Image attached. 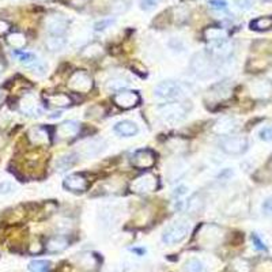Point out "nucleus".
Masks as SVG:
<instances>
[{"mask_svg": "<svg viewBox=\"0 0 272 272\" xmlns=\"http://www.w3.org/2000/svg\"><path fill=\"white\" fill-rule=\"evenodd\" d=\"M157 114L163 123L176 124L183 121L188 114V109L183 102H167L157 108Z\"/></svg>", "mask_w": 272, "mask_h": 272, "instance_id": "obj_1", "label": "nucleus"}, {"mask_svg": "<svg viewBox=\"0 0 272 272\" xmlns=\"http://www.w3.org/2000/svg\"><path fill=\"white\" fill-rule=\"evenodd\" d=\"M190 70L197 78L207 79L214 75L215 64H214L213 59L206 52H199L190 60Z\"/></svg>", "mask_w": 272, "mask_h": 272, "instance_id": "obj_2", "label": "nucleus"}, {"mask_svg": "<svg viewBox=\"0 0 272 272\" xmlns=\"http://www.w3.org/2000/svg\"><path fill=\"white\" fill-rule=\"evenodd\" d=\"M190 233V223L187 220H177L174 222L167 230L163 233L162 241L167 245L181 243Z\"/></svg>", "mask_w": 272, "mask_h": 272, "instance_id": "obj_3", "label": "nucleus"}, {"mask_svg": "<svg viewBox=\"0 0 272 272\" xmlns=\"http://www.w3.org/2000/svg\"><path fill=\"white\" fill-rule=\"evenodd\" d=\"M220 148L229 155L244 154L248 150V140L243 136H225L220 142Z\"/></svg>", "mask_w": 272, "mask_h": 272, "instance_id": "obj_4", "label": "nucleus"}, {"mask_svg": "<svg viewBox=\"0 0 272 272\" xmlns=\"http://www.w3.org/2000/svg\"><path fill=\"white\" fill-rule=\"evenodd\" d=\"M184 94L181 84L174 81H165L161 82L154 89V95L161 100H176Z\"/></svg>", "mask_w": 272, "mask_h": 272, "instance_id": "obj_5", "label": "nucleus"}, {"mask_svg": "<svg viewBox=\"0 0 272 272\" xmlns=\"http://www.w3.org/2000/svg\"><path fill=\"white\" fill-rule=\"evenodd\" d=\"M44 26L51 36H63L68 29V19L61 14H51L44 19Z\"/></svg>", "mask_w": 272, "mask_h": 272, "instance_id": "obj_6", "label": "nucleus"}, {"mask_svg": "<svg viewBox=\"0 0 272 272\" xmlns=\"http://www.w3.org/2000/svg\"><path fill=\"white\" fill-rule=\"evenodd\" d=\"M158 188V178L151 173H144L143 176L137 177L131 184V190L136 193H147L154 192Z\"/></svg>", "mask_w": 272, "mask_h": 272, "instance_id": "obj_7", "label": "nucleus"}, {"mask_svg": "<svg viewBox=\"0 0 272 272\" xmlns=\"http://www.w3.org/2000/svg\"><path fill=\"white\" fill-rule=\"evenodd\" d=\"M68 87L78 93H87L93 89V79L84 71L74 72L68 81Z\"/></svg>", "mask_w": 272, "mask_h": 272, "instance_id": "obj_8", "label": "nucleus"}, {"mask_svg": "<svg viewBox=\"0 0 272 272\" xmlns=\"http://www.w3.org/2000/svg\"><path fill=\"white\" fill-rule=\"evenodd\" d=\"M113 102L121 109H131V108H135L136 105H139L140 95L134 90H123V91H118L114 94Z\"/></svg>", "mask_w": 272, "mask_h": 272, "instance_id": "obj_9", "label": "nucleus"}, {"mask_svg": "<svg viewBox=\"0 0 272 272\" xmlns=\"http://www.w3.org/2000/svg\"><path fill=\"white\" fill-rule=\"evenodd\" d=\"M249 91L253 98L260 101L270 100L272 97V82L271 81H256V82L250 83L249 86Z\"/></svg>", "mask_w": 272, "mask_h": 272, "instance_id": "obj_10", "label": "nucleus"}, {"mask_svg": "<svg viewBox=\"0 0 272 272\" xmlns=\"http://www.w3.org/2000/svg\"><path fill=\"white\" fill-rule=\"evenodd\" d=\"M131 162L137 169H150L155 165V154L148 148L137 150L135 154L132 155Z\"/></svg>", "mask_w": 272, "mask_h": 272, "instance_id": "obj_11", "label": "nucleus"}, {"mask_svg": "<svg viewBox=\"0 0 272 272\" xmlns=\"http://www.w3.org/2000/svg\"><path fill=\"white\" fill-rule=\"evenodd\" d=\"M104 147H105V142L102 139H89L79 146L78 154L90 158V157H95V155L100 154Z\"/></svg>", "mask_w": 272, "mask_h": 272, "instance_id": "obj_12", "label": "nucleus"}, {"mask_svg": "<svg viewBox=\"0 0 272 272\" xmlns=\"http://www.w3.org/2000/svg\"><path fill=\"white\" fill-rule=\"evenodd\" d=\"M204 38L210 44L211 49L220 47L225 42H227V34H226L225 30L222 27H215V26H211V27H207L204 30Z\"/></svg>", "mask_w": 272, "mask_h": 272, "instance_id": "obj_13", "label": "nucleus"}, {"mask_svg": "<svg viewBox=\"0 0 272 272\" xmlns=\"http://www.w3.org/2000/svg\"><path fill=\"white\" fill-rule=\"evenodd\" d=\"M237 130V121L233 117H220L214 124L213 131L217 135L229 136Z\"/></svg>", "mask_w": 272, "mask_h": 272, "instance_id": "obj_14", "label": "nucleus"}, {"mask_svg": "<svg viewBox=\"0 0 272 272\" xmlns=\"http://www.w3.org/2000/svg\"><path fill=\"white\" fill-rule=\"evenodd\" d=\"M63 185L65 190L71 192H84L87 190V180L81 174H70L68 177H65Z\"/></svg>", "mask_w": 272, "mask_h": 272, "instance_id": "obj_15", "label": "nucleus"}, {"mask_svg": "<svg viewBox=\"0 0 272 272\" xmlns=\"http://www.w3.org/2000/svg\"><path fill=\"white\" fill-rule=\"evenodd\" d=\"M81 130V124L74 121V120H68L65 121L61 125H59L57 128V135L61 137V139H70V137H74V136L78 135V132Z\"/></svg>", "mask_w": 272, "mask_h": 272, "instance_id": "obj_16", "label": "nucleus"}, {"mask_svg": "<svg viewBox=\"0 0 272 272\" xmlns=\"http://www.w3.org/2000/svg\"><path fill=\"white\" fill-rule=\"evenodd\" d=\"M114 131L116 134H118L120 136H124V137H131V136H135L137 132H139V128L137 125L134 123V121H130V120H123L117 124L114 125Z\"/></svg>", "mask_w": 272, "mask_h": 272, "instance_id": "obj_17", "label": "nucleus"}, {"mask_svg": "<svg viewBox=\"0 0 272 272\" xmlns=\"http://www.w3.org/2000/svg\"><path fill=\"white\" fill-rule=\"evenodd\" d=\"M21 110L26 114H37V116L41 113V109L38 107L36 97L31 94L25 95L24 98L21 100Z\"/></svg>", "mask_w": 272, "mask_h": 272, "instance_id": "obj_18", "label": "nucleus"}, {"mask_svg": "<svg viewBox=\"0 0 272 272\" xmlns=\"http://www.w3.org/2000/svg\"><path fill=\"white\" fill-rule=\"evenodd\" d=\"M204 206H206V201H204V197L201 193H195L192 195L188 199V203H187V211L192 215H196V214L203 213L204 210Z\"/></svg>", "mask_w": 272, "mask_h": 272, "instance_id": "obj_19", "label": "nucleus"}, {"mask_svg": "<svg viewBox=\"0 0 272 272\" xmlns=\"http://www.w3.org/2000/svg\"><path fill=\"white\" fill-rule=\"evenodd\" d=\"M45 100L49 105L56 108H64L70 107L72 104V100L65 94V93H54V94L45 95Z\"/></svg>", "mask_w": 272, "mask_h": 272, "instance_id": "obj_20", "label": "nucleus"}, {"mask_svg": "<svg viewBox=\"0 0 272 272\" xmlns=\"http://www.w3.org/2000/svg\"><path fill=\"white\" fill-rule=\"evenodd\" d=\"M78 153H68V154L61 155L59 160L56 161V169L59 172H65L68 169H71L72 166L78 162Z\"/></svg>", "mask_w": 272, "mask_h": 272, "instance_id": "obj_21", "label": "nucleus"}, {"mask_svg": "<svg viewBox=\"0 0 272 272\" xmlns=\"http://www.w3.org/2000/svg\"><path fill=\"white\" fill-rule=\"evenodd\" d=\"M210 97H214L217 101H225L231 97V89L226 84V83H218L211 87L208 91Z\"/></svg>", "mask_w": 272, "mask_h": 272, "instance_id": "obj_22", "label": "nucleus"}, {"mask_svg": "<svg viewBox=\"0 0 272 272\" xmlns=\"http://www.w3.org/2000/svg\"><path fill=\"white\" fill-rule=\"evenodd\" d=\"M68 246V241L64 237H52L47 243V250L51 253H57V252H63L65 248Z\"/></svg>", "mask_w": 272, "mask_h": 272, "instance_id": "obj_23", "label": "nucleus"}, {"mask_svg": "<svg viewBox=\"0 0 272 272\" xmlns=\"http://www.w3.org/2000/svg\"><path fill=\"white\" fill-rule=\"evenodd\" d=\"M29 137L34 144H45L49 140V134H48L47 128L40 127V128H34L30 131Z\"/></svg>", "mask_w": 272, "mask_h": 272, "instance_id": "obj_24", "label": "nucleus"}, {"mask_svg": "<svg viewBox=\"0 0 272 272\" xmlns=\"http://www.w3.org/2000/svg\"><path fill=\"white\" fill-rule=\"evenodd\" d=\"M249 26H250V29L256 30V31H266V30L272 29V15L253 19Z\"/></svg>", "mask_w": 272, "mask_h": 272, "instance_id": "obj_25", "label": "nucleus"}, {"mask_svg": "<svg viewBox=\"0 0 272 272\" xmlns=\"http://www.w3.org/2000/svg\"><path fill=\"white\" fill-rule=\"evenodd\" d=\"M65 38L63 36H49L45 40V47L51 51V52H57L61 51L65 47Z\"/></svg>", "mask_w": 272, "mask_h": 272, "instance_id": "obj_26", "label": "nucleus"}, {"mask_svg": "<svg viewBox=\"0 0 272 272\" xmlns=\"http://www.w3.org/2000/svg\"><path fill=\"white\" fill-rule=\"evenodd\" d=\"M7 42H8V45L12 47L14 49H22V48L26 47V37L22 33H19V31H12L10 33L8 36H7Z\"/></svg>", "mask_w": 272, "mask_h": 272, "instance_id": "obj_27", "label": "nucleus"}, {"mask_svg": "<svg viewBox=\"0 0 272 272\" xmlns=\"http://www.w3.org/2000/svg\"><path fill=\"white\" fill-rule=\"evenodd\" d=\"M128 84H130V81H128V79H125V78H121V77H116V78H112V79L107 83V89L109 90V91L118 93V91L125 90V87H127Z\"/></svg>", "mask_w": 272, "mask_h": 272, "instance_id": "obj_28", "label": "nucleus"}, {"mask_svg": "<svg viewBox=\"0 0 272 272\" xmlns=\"http://www.w3.org/2000/svg\"><path fill=\"white\" fill-rule=\"evenodd\" d=\"M102 47H101L100 44H97V42H93V44H90L86 48H83V51L81 52L83 57H86V59H97V57H100L101 54H102Z\"/></svg>", "mask_w": 272, "mask_h": 272, "instance_id": "obj_29", "label": "nucleus"}, {"mask_svg": "<svg viewBox=\"0 0 272 272\" xmlns=\"http://www.w3.org/2000/svg\"><path fill=\"white\" fill-rule=\"evenodd\" d=\"M130 8V1L128 0H113L110 4V12L114 15L124 14Z\"/></svg>", "mask_w": 272, "mask_h": 272, "instance_id": "obj_30", "label": "nucleus"}, {"mask_svg": "<svg viewBox=\"0 0 272 272\" xmlns=\"http://www.w3.org/2000/svg\"><path fill=\"white\" fill-rule=\"evenodd\" d=\"M78 263H79L83 268H87V270L93 268V267H97V264H98V261L95 260V256H93V254L90 253L81 254V257H78Z\"/></svg>", "mask_w": 272, "mask_h": 272, "instance_id": "obj_31", "label": "nucleus"}, {"mask_svg": "<svg viewBox=\"0 0 272 272\" xmlns=\"http://www.w3.org/2000/svg\"><path fill=\"white\" fill-rule=\"evenodd\" d=\"M51 263L47 260H34L29 264V270L31 272H48Z\"/></svg>", "mask_w": 272, "mask_h": 272, "instance_id": "obj_32", "label": "nucleus"}, {"mask_svg": "<svg viewBox=\"0 0 272 272\" xmlns=\"http://www.w3.org/2000/svg\"><path fill=\"white\" fill-rule=\"evenodd\" d=\"M190 18V11L187 10V8H183V7H180V8H176L174 10V19H176V24L181 25L184 22H187Z\"/></svg>", "mask_w": 272, "mask_h": 272, "instance_id": "obj_33", "label": "nucleus"}, {"mask_svg": "<svg viewBox=\"0 0 272 272\" xmlns=\"http://www.w3.org/2000/svg\"><path fill=\"white\" fill-rule=\"evenodd\" d=\"M18 57H19V61L22 63V64H25L26 67H33V65L36 64L37 61H38V59L36 57V54H18Z\"/></svg>", "mask_w": 272, "mask_h": 272, "instance_id": "obj_34", "label": "nucleus"}, {"mask_svg": "<svg viewBox=\"0 0 272 272\" xmlns=\"http://www.w3.org/2000/svg\"><path fill=\"white\" fill-rule=\"evenodd\" d=\"M210 7L217 11H225L227 8V1L226 0H210Z\"/></svg>", "mask_w": 272, "mask_h": 272, "instance_id": "obj_35", "label": "nucleus"}, {"mask_svg": "<svg viewBox=\"0 0 272 272\" xmlns=\"http://www.w3.org/2000/svg\"><path fill=\"white\" fill-rule=\"evenodd\" d=\"M162 0H140V8L144 11H150L160 4Z\"/></svg>", "mask_w": 272, "mask_h": 272, "instance_id": "obj_36", "label": "nucleus"}, {"mask_svg": "<svg viewBox=\"0 0 272 272\" xmlns=\"http://www.w3.org/2000/svg\"><path fill=\"white\" fill-rule=\"evenodd\" d=\"M113 24H114V19H102V21H100V22H97L94 25V30H97V31H104L108 27H110Z\"/></svg>", "mask_w": 272, "mask_h": 272, "instance_id": "obj_37", "label": "nucleus"}, {"mask_svg": "<svg viewBox=\"0 0 272 272\" xmlns=\"http://www.w3.org/2000/svg\"><path fill=\"white\" fill-rule=\"evenodd\" d=\"M187 270L190 272H203V264L199 260H190L187 263Z\"/></svg>", "mask_w": 272, "mask_h": 272, "instance_id": "obj_38", "label": "nucleus"}, {"mask_svg": "<svg viewBox=\"0 0 272 272\" xmlns=\"http://www.w3.org/2000/svg\"><path fill=\"white\" fill-rule=\"evenodd\" d=\"M67 6L75 7V8H82V7L87 6L91 0H63Z\"/></svg>", "mask_w": 272, "mask_h": 272, "instance_id": "obj_39", "label": "nucleus"}, {"mask_svg": "<svg viewBox=\"0 0 272 272\" xmlns=\"http://www.w3.org/2000/svg\"><path fill=\"white\" fill-rule=\"evenodd\" d=\"M260 139L261 140H266V142H272V125L266 127L260 131Z\"/></svg>", "mask_w": 272, "mask_h": 272, "instance_id": "obj_40", "label": "nucleus"}, {"mask_svg": "<svg viewBox=\"0 0 272 272\" xmlns=\"http://www.w3.org/2000/svg\"><path fill=\"white\" fill-rule=\"evenodd\" d=\"M12 190H14V185L11 183H8V181L0 183V193L6 195V193H10Z\"/></svg>", "mask_w": 272, "mask_h": 272, "instance_id": "obj_41", "label": "nucleus"}, {"mask_svg": "<svg viewBox=\"0 0 272 272\" xmlns=\"http://www.w3.org/2000/svg\"><path fill=\"white\" fill-rule=\"evenodd\" d=\"M236 4L241 10H249L252 7V0H236Z\"/></svg>", "mask_w": 272, "mask_h": 272, "instance_id": "obj_42", "label": "nucleus"}, {"mask_svg": "<svg viewBox=\"0 0 272 272\" xmlns=\"http://www.w3.org/2000/svg\"><path fill=\"white\" fill-rule=\"evenodd\" d=\"M252 240H253L254 246L259 249V250H267V246L264 245V244H263V241H261L260 238L256 236V234H253V236H252Z\"/></svg>", "mask_w": 272, "mask_h": 272, "instance_id": "obj_43", "label": "nucleus"}, {"mask_svg": "<svg viewBox=\"0 0 272 272\" xmlns=\"http://www.w3.org/2000/svg\"><path fill=\"white\" fill-rule=\"evenodd\" d=\"M8 31H10V24L6 22L4 19H0V36L6 34Z\"/></svg>", "mask_w": 272, "mask_h": 272, "instance_id": "obj_44", "label": "nucleus"}, {"mask_svg": "<svg viewBox=\"0 0 272 272\" xmlns=\"http://www.w3.org/2000/svg\"><path fill=\"white\" fill-rule=\"evenodd\" d=\"M263 211L266 214H272V197H268L263 204Z\"/></svg>", "mask_w": 272, "mask_h": 272, "instance_id": "obj_45", "label": "nucleus"}, {"mask_svg": "<svg viewBox=\"0 0 272 272\" xmlns=\"http://www.w3.org/2000/svg\"><path fill=\"white\" fill-rule=\"evenodd\" d=\"M41 250L42 248L40 244H31V246H30V252H31V253H40Z\"/></svg>", "mask_w": 272, "mask_h": 272, "instance_id": "obj_46", "label": "nucleus"}, {"mask_svg": "<svg viewBox=\"0 0 272 272\" xmlns=\"http://www.w3.org/2000/svg\"><path fill=\"white\" fill-rule=\"evenodd\" d=\"M187 190H188V188L187 187H184V185H181V187H178L177 190H176V192H174V196H183L187 193Z\"/></svg>", "mask_w": 272, "mask_h": 272, "instance_id": "obj_47", "label": "nucleus"}, {"mask_svg": "<svg viewBox=\"0 0 272 272\" xmlns=\"http://www.w3.org/2000/svg\"><path fill=\"white\" fill-rule=\"evenodd\" d=\"M3 71V63H1V61H0V72Z\"/></svg>", "mask_w": 272, "mask_h": 272, "instance_id": "obj_48", "label": "nucleus"}, {"mask_svg": "<svg viewBox=\"0 0 272 272\" xmlns=\"http://www.w3.org/2000/svg\"><path fill=\"white\" fill-rule=\"evenodd\" d=\"M267 1H272V0H267Z\"/></svg>", "mask_w": 272, "mask_h": 272, "instance_id": "obj_49", "label": "nucleus"}]
</instances>
